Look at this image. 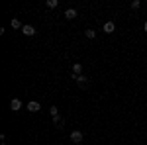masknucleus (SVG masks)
Here are the masks:
<instances>
[{"mask_svg":"<svg viewBox=\"0 0 147 145\" xmlns=\"http://www.w3.org/2000/svg\"><path fill=\"white\" fill-rule=\"evenodd\" d=\"M73 78L77 80V84H79L80 88H88V82H90V80L84 77V75H79V77H73Z\"/></svg>","mask_w":147,"mask_h":145,"instance_id":"obj_1","label":"nucleus"},{"mask_svg":"<svg viewBox=\"0 0 147 145\" xmlns=\"http://www.w3.org/2000/svg\"><path fill=\"white\" fill-rule=\"evenodd\" d=\"M71 141H73L75 145L82 143V132H79V129H75V132L71 134Z\"/></svg>","mask_w":147,"mask_h":145,"instance_id":"obj_2","label":"nucleus"},{"mask_svg":"<svg viewBox=\"0 0 147 145\" xmlns=\"http://www.w3.org/2000/svg\"><path fill=\"white\" fill-rule=\"evenodd\" d=\"M10 110L12 112H20L22 110V100H20V98H12L10 100Z\"/></svg>","mask_w":147,"mask_h":145,"instance_id":"obj_3","label":"nucleus"},{"mask_svg":"<svg viewBox=\"0 0 147 145\" xmlns=\"http://www.w3.org/2000/svg\"><path fill=\"white\" fill-rule=\"evenodd\" d=\"M22 34L28 35V37H32V35L35 34V28H34V26H30V24H26V26L22 28Z\"/></svg>","mask_w":147,"mask_h":145,"instance_id":"obj_4","label":"nucleus"},{"mask_svg":"<svg viewBox=\"0 0 147 145\" xmlns=\"http://www.w3.org/2000/svg\"><path fill=\"white\" fill-rule=\"evenodd\" d=\"M77 16H79V14H77L75 8H67V10H65V18H67V20H75Z\"/></svg>","mask_w":147,"mask_h":145,"instance_id":"obj_5","label":"nucleus"},{"mask_svg":"<svg viewBox=\"0 0 147 145\" xmlns=\"http://www.w3.org/2000/svg\"><path fill=\"white\" fill-rule=\"evenodd\" d=\"M102 30H104L106 34H114V30H116V24H114V22H106Z\"/></svg>","mask_w":147,"mask_h":145,"instance_id":"obj_6","label":"nucleus"},{"mask_svg":"<svg viewBox=\"0 0 147 145\" xmlns=\"http://www.w3.org/2000/svg\"><path fill=\"white\" fill-rule=\"evenodd\" d=\"M28 110H30V112H39V110H41V106H39V102H28Z\"/></svg>","mask_w":147,"mask_h":145,"instance_id":"obj_7","label":"nucleus"},{"mask_svg":"<svg viewBox=\"0 0 147 145\" xmlns=\"http://www.w3.org/2000/svg\"><path fill=\"white\" fill-rule=\"evenodd\" d=\"M80 73H82V65L80 63H75L73 65V77H79Z\"/></svg>","mask_w":147,"mask_h":145,"instance_id":"obj_8","label":"nucleus"},{"mask_svg":"<svg viewBox=\"0 0 147 145\" xmlns=\"http://www.w3.org/2000/svg\"><path fill=\"white\" fill-rule=\"evenodd\" d=\"M12 28H14V30H22L24 26H22V22H20V20H16V18H14V20H12Z\"/></svg>","mask_w":147,"mask_h":145,"instance_id":"obj_9","label":"nucleus"},{"mask_svg":"<svg viewBox=\"0 0 147 145\" xmlns=\"http://www.w3.org/2000/svg\"><path fill=\"white\" fill-rule=\"evenodd\" d=\"M49 114H51V118H59V108L57 106H51L49 108Z\"/></svg>","mask_w":147,"mask_h":145,"instance_id":"obj_10","label":"nucleus"},{"mask_svg":"<svg viewBox=\"0 0 147 145\" xmlns=\"http://www.w3.org/2000/svg\"><path fill=\"white\" fill-rule=\"evenodd\" d=\"M84 35H86V37H88V39H94V35H96V32H94V30H90V28H88V30H86V32H84Z\"/></svg>","mask_w":147,"mask_h":145,"instance_id":"obj_11","label":"nucleus"},{"mask_svg":"<svg viewBox=\"0 0 147 145\" xmlns=\"http://www.w3.org/2000/svg\"><path fill=\"white\" fill-rule=\"evenodd\" d=\"M59 0H47V8H57Z\"/></svg>","mask_w":147,"mask_h":145,"instance_id":"obj_12","label":"nucleus"},{"mask_svg":"<svg viewBox=\"0 0 147 145\" xmlns=\"http://www.w3.org/2000/svg\"><path fill=\"white\" fill-rule=\"evenodd\" d=\"M139 6H141V2H139V0H134V2H131V8H134V10H137Z\"/></svg>","mask_w":147,"mask_h":145,"instance_id":"obj_13","label":"nucleus"},{"mask_svg":"<svg viewBox=\"0 0 147 145\" xmlns=\"http://www.w3.org/2000/svg\"><path fill=\"white\" fill-rule=\"evenodd\" d=\"M143 30H145V34H147V22H145V24H143Z\"/></svg>","mask_w":147,"mask_h":145,"instance_id":"obj_14","label":"nucleus"},{"mask_svg":"<svg viewBox=\"0 0 147 145\" xmlns=\"http://www.w3.org/2000/svg\"><path fill=\"white\" fill-rule=\"evenodd\" d=\"M2 145H6V143H2Z\"/></svg>","mask_w":147,"mask_h":145,"instance_id":"obj_15","label":"nucleus"}]
</instances>
